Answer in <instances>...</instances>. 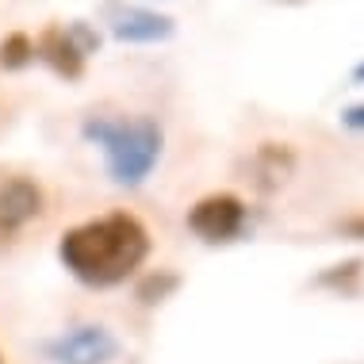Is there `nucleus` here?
Masks as SVG:
<instances>
[{
    "label": "nucleus",
    "mask_w": 364,
    "mask_h": 364,
    "mask_svg": "<svg viewBox=\"0 0 364 364\" xmlns=\"http://www.w3.org/2000/svg\"><path fill=\"white\" fill-rule=\"evenodd\" d=\"M58 257L85 288H119L150 257V230L131 211H107L70 226L58 242Z\"/></svg>",
    "instance_id": "obj_1"
},
{
    "label": "nucleus",
    "mask_w": 364,
    "mask_h": 364,
    "mask_svg": "<svg viewBox=\"0 0 364 364\" xmlns=\"http://www.w3.org/2000/svg\"><path fill=\"white\" fill-rule=\"evenodd\" d=\"M81 134L100 150L104 169L119 188H142L165 150V131L150 115H88Z\"/></svg>",
    "instance_id": "obj_2"
},
{
    "label": "nucleus",
    "mask_w": 364,
    "mask_h": 364,
    "mask_svg": "<svg viewBox=\"0 0 364 364\" xmlns=\"http://www.w3.org/2000/svg\"><path fill=\"white\" fill-rule=\"evenodd\" d=\"M100 19L107 27V35L123 46H154V43H169L176 23L169 16L154 12L142 4H127V0H104Z\"/></svg>",
    "instance_id": "obj_3"
},
{
    "label": "nucleus",
    "mask_w": 364,
    "mask_h": 364,
    "mask_svg": "<svg viewBox=\"0 0 364 364\" xmlns=\"http://www.w3.org/2000/svg\"><path fill=\"white\" fill-rule=\"evenodd\" d=\"M245 219H250V208L234 192H211L188 208V230L211 245L234 242L245 230Z\"/></svg>",
    "instance_id": "obj_4"
},
{
    "label": "nucleus",
    "mask_w": 364,
    "mask_h": 364,
    "mask_svg": "<svg viewBox=\"0 0 364 364\" xmlns=\"http://www.w3.org/2000/svg\"><path fill=\"white\" fill-rule=\"evenodd\" d=\"M43 349L54 364H107L119 357V341L107 326H73L50 338Z\"/></svg>",
    "instance_id": "obj_5"
},
{
    "label": "nucleus",
    "mask_w": 364,
    "mask_h": 364,
    "mask_svg": "<svg viewBox=\"0 0 364 364\" xmlns=\"http://www.w3.org/2000/svg\"><path fill=\"white\" fill-rule=\"evenodd\" d=\"M35 58L46 62L58 77H65V81H81L85 65H88V54L77 46L70 27H62V23H50L43 35L35 38Z\"/></svg>",
    "instance_id": "obj_6"
},
{
    "label": "nucleus",
    "mask_w": 364,
    "mask_h": 364,
    "mask_svg": "<svg viewBox=\"0 0 364 364\" xmlns=\"http://www.w3.org/2000/svg\"><path fill=\"white\" fill-rule=\"evenodd\" d=\"M43 215V188L31 176H12L0 184V234H16Z\"/></svg>",
    "instance_id": "obj_7"
},
{
    "label": "nucleus",
    "mask_w": 364,
    "mask_h": 364,
    "mask_svg": "<svg viewBox=\"0 0 364 364\" xmlns=\"http://www.w3.org/2000/svg\"><path fill=\"white\" fill-rule=\"evenodd\" d=\"M176 288H181V277L169 272V269H157V272H150V277L139 280V291L134 295H139L142 307H157V303H165Z\"/></svg>",
    "instance_id": "obj_8"
},
{
    "label": "nucleus",
    "mask_w": 364,
    "mask_h": 364,
    "mask_svg": "<svg viewBox=\"0 0 364 364\" xmlns=\"http://www.w3.org/2000/svg\"><path fill=\"white\" fill-rule=\"evenodd\" d=\"M35 62V38L23 31H12L8 38H0V65L4 70H27Z\"/></svg>",
    "instance_id": "obj_9"
},
{
    "label": "nucleus",
    "mask_w": 364,
    "mask_h": 364,
    "mask_svg": "<svg viewBox=\"0 0 364 364\" xmlns=\"http://www.w3.org/2000/svg\"><path fill=\"white\" fill-rule=\"evenodd\" d=\"M360 272H364V261L353 257V261L330 264V269L322 272V277L314 280V284H318V288H333V291H353V288L360 284Z\"/></svg>",
    "instance_id": "obj_10"
},
{
    "label": "nucleus",
    "mask_w": 364,
    "mask_h": 364,
    "mask_svg": "<svg viewBox=\"0 0 364 364\" xmlns=\"http://www.w3.org/2000/svg\"><path fill=\"white\" fill-rule=\"evenodd\" d=\"M341 127H349V131H364V104H353L341 112Z\"/></svg>",
    "instance_id": "obj_11"
},
{
    "label": "nucleus",
    "mask_w": 364,
    "mask_h": 364,
    "mask_svg": "<svg viewBox=\"0 0 364 364\" xmlns=\"http://www.w3.org/2000/svg\"><path fill=\"white\" fill-rule=\"evenodd\" d=\"M341 234H346V238H357V242H364V215H353V219H346L338 226Z\"/></svg>",
    "instance_id": "obj_12"
},
{
    "label": "nucleus",
    "mask_w": 364,
    "mask_h": 364,
    "mask_svg": "<svg viewBox=\"0 0 364 364\" xmlns=\"http://www.w3.org/2000/svg\"><path fill=\"white\" fill-rule=\"evenodd\" d=\"M353 81H360V85H364V62L357 65V70H353Z\"/></svg>",
    "instance_id": "obj_13"
},
{
    "label": "nucleus",
    "mask_w": 364,
    "mask_h": 364,
    "mask_svg": "<svg viewBox=\"0 0 364 364\" xmlns=\"http://www.w3.org/2000/svg\"><path fill=\"white\" fill-rule=\"evenodd\" d=\"M280 4H303V0H280Z\"/></svg>",
    "instance_id": "obj_14"
},
{
    "label": "nucleus",
    "mask_w": 364,
    "mask_h": 364,
    "mask_svg": "<svg viewBox=\"0 0 364 364\" xmlns=\"http://www.w3.org/2000/svg\"><path fill=\"white\" fill-rule=\"evenodd\" d=\"M0 364H4V357H0Z\"/></svg>",
    "instance_id": "obj_15"
}]
</instances>
